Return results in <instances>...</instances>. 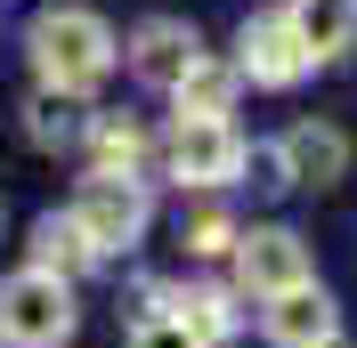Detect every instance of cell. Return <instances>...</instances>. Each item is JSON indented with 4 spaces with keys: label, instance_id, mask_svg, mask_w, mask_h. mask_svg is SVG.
Wrapping results in <instances>:
<instances>
[{
    "label": "cell",
    "instance_id": "9",
    "mask_svg": "<svg viewBox=\"0 0 357 348\" xmlns=\"http://www.w3.org/2000/svg\"><path fill=\"white\" fill-rule=\"evenodd\" d=\"M276 146L292 162V187H341V171H349V130L341 122H292Z\"/></svg>",
    "mask_w": 357,
    "mask_h": 348
},
{
    "label": "cell",
    "instance_id": "5",
    "mask_svg": "<svg viewBox=\"0 0 357 348\" xmlns=\"http://www.w3.org/2000/svg\"><path fill=\"white\" fill-rule=\"evenodd\" d=\"M227 267H236V292L244 300H276L292 283H317V260H309V243L292 235V227H236Z\"/></svg>",
    "mask_w": 357,
    "mask_h": 348
},
{
    "label": "cell",
    "instance_id": "10",
    "mask_svg": "<svg viewBox=\"0 0 357 348\" xmlns=\"http://www.w3.org/2000/svg\"><path fill=\"white\" fill-rule=\"evenodd\" d=\"M82 146H89V171L138 178L146 154H155V130H146L138 113H89V122H82Z\"/></svg>",
    "mask_w": 357,
    "mask_h": 348
},
{
    "label": "cell",
    "instance_id": "6",
    "mask_svg": "<svg viewBox=\"0 0 357 348\" xmlns=\"http://www.w3.org/2000/svg\"><path fill=\"white\" fill-rule=\"evenodd\" d=\"M236 73L260 89H292V81H309V49H301V33H292L284 8H260V17H244V33H236Z\"/></svg>",
    "mask_w": 357,
    "mask_h": 348
},
{
    "label": "cell",
    "instance_id": "13",
    "mask_svg": "<svg viewBox=\"0 0 357 348\" xmlns=\"http://www.w3.org/2000/svg\"><path fill=\"white\" fill-rule=\"evenodd\" d=\"M24 243H33V260H24V267H41V276H57V283H82L89 267H98V251L82 243V227H73L66 211H41Z\"/></svg>",
    "mask_w": 357,
    "mask_h": 348
},
{
    "label": "cell",
    "instance_id": "17",
    "mask_svg": "<svg viewBox=\"0 0 357 348\" xmlns=\"http://www.w3.org/2000/svg\"><path fill=\"white\" fill-rule=\"evenodd\" d=\"M178 243H187V260H227V251H236V219H227L220 203H203V211H187Z\"/></svg>",
    "mask_w": 357,
    "mask_h": 348
},
{
    "label": "cell",
    "instance_id": "12",
    "mask_svg": "<svg viewBox=\"0 0 357 348\" xmlns=\"http://www.w3.org/2000/svg\"><path fill=\"white\" fill-rule=\"evenodd\" d=\"M162 300H171L211 348L244 332V292H236V283H162Z\"/></svg>",
    "mask_w": 357,
    "mask_h": 348
},
{
    "label": "cell",
    "instance_id": "14",
    "mask_svg": "<svg viewBox=\"0 0 357 348\" xmlns=\"http://www.w3.org/2000/svg\"><path fill=\"white\" fill-rule=\"evenodd\" d=\"M236 89H244V73L227 57H195L162 97H171V113H236Z\"/></svg>",
    "mask_w": 357,
    "mask_h": 348
},
{
    "label": "cell",
    "instance_id": "16",
    "mask_svg": "<svg viewBox=\"0 0 357 348\" xmlns=\"http://www.w3.org/2000/svg\"><path fill=\"white\" fill-rule=\"evenodd\" d=\"M82 97H49V89H33V97H24V138H33V146L41 154H73L82 146Z\"/></svg>",
    "mask_w": 357,
    "mask_h": 348
},
{
    "label": "cell",
    "instance_id": "4",
    "mask_svg": "<svg viewBox=\"0 0 357 348\" xmlns=\"http://www.w3.org/2000/svg\"><path fill=\"white\" fill-rule=\"evenodd\" d=\"M236 162H244V130H236L227 113H178L171 138H162V171H171L187 195L236 187Z\"/></svg>",
    "mask_w": 357,
    "mask_h": 348
},
{
    "label": "cell",
    "instance_id": "2",
    "mask_svg": "<svg viewBox=\"0 0 357 348\" xmlns=\"http://www.w3.org/2000/svg\"><path fill=\"white\" fill-rule=\"evenodd\" d=\"M66 219L82 227V243L98 251V260H130L138 243H146V227H155V195H146V178H114V171H89L82 187H73Z\"/></svg>",
    "mask_w": 357,
    "mask_h": 348
},
{
    "label": "cell",
    "instance_id": "15",
    "mask_svg": "<svg viewBox=\"0 0 357 348\" xmlns=\"http://www.w3.org/2000/svg\"><path fill=\"white\" fill-rule=\"evenodd\" d=\"M138 300H146V308L130 316V340H122V348H211L171 300H162V283H138Z\"/></svg>",
    "mask_w": 357,
    "mask_h": 348
},
{
    "label": "cell",
    "instance_id": "11",
    "mask_svg": "<svg viewBox=\"0 0 357 348\" xmlns=\"http://www.w3.org/2000/svg\"><path fill=\"white\" fill-rule=\"evenodd\" d=\"M284 17L309 49V65H341L357 49V0H284Z\"/></svg>",
    "mask_w": 357,
    "mask_h": 348
},
{
    "label": "cell",
    "instance_id": "8",
    "mask_svg": "<svg viewBox=\"0 0 357 348\" xmlns=\"http://www.w3.org/2000/svg\"><path fill=\"white\" fill-rule=\"evenodd\" d=\"M122 57H130V73H138L146 89H171L178 73L203 57V33H195L187 17H138L130 41H122Z\"/></svg>",
    "mask_w": 357,
    "mask_h": 348
},
{
    "label": "cell",
    "instance_id": "18",
    "mask_svg": "<svg viewBox=\"0 0 357 348\" xmlns=\"http://www.w3.org/2000/svg\"><path fill=\"white\" fill-rule=\"evenodd\" d=\"M236 178L244 187H260V195H292V162L276 138H260V146H244V162H236Z\"/></svg>",
    "mask_w": 357,
    "mask_h": 348
},
{
    "label": "cell",
    "instance_id": "7",
    "mask_svg": "<svg viewBox=\"0 0 357 348\" xmlns=\"http://www.w3.org/2000/svg\"><path fill=\"white\" fill-rule=\"evenodd\" d=\"M260 332H268V348H333L341 340V300L325 283H292V292L260 300Z\"/></svg>",
    "mask_w": 357,
    "mask_h": 348
},
{
    "label": "cell",
    "instance_id": "3",
    "mask_svg": "<svg viewBox=\"0 0 357 348\" xmlns=\"http://www.w3.org/2000/svg\"><path fill=\"white\" fill-rule=\"evenodd\" d=\"M73 332H82L73 283L41 276V267H8L0 276V348H66Z\"/></svg>",
    "mask_w": 357,
    "mask_h": 348
},
{
    "label": "cell",
    "instance_id": "19",
    "mask_svg": "<svg viewBox=\"0 0 357 348\" xmlns=\"http://www.w3.org/2000/svg\"><path fill=\"white\" fill-rule=\"evenodd\" d=\"M0 227H8V195H0Z\"/></svg>",
    "mask_w": 357,
    "mask_h": 348
},
{
    "label": "cell",
    "instance_id": "1",
    "mask_svg": "<svg viewBox=\"0 0 357 348\" xmlns=\"http://www.w3.org/2000/svg\"><path fill=\"white\" fill-rule=\"evenodd\" d=\"M24 57H33V73H41L49 97H89V89L122 65V41H114V24L98 17V8L57 0V8H41V17H33Z\"/></svg>",
    "mask_w": 357,
    "mask_h": 348
},
{
    "label": "cell",
    "instance_id": "20",
    "mask_svg": "<svg viewBox=\"0 0 357 348\" xmlns=\"http://www.w3.org/2000/svg\"><path fill=\"white\" fill-rule=\"evenodd\" d=\"M333 348H341V340H333Z\"/></svg>",
    "mask_w": 357,
    "mask_h": 348
}]
</instances>
